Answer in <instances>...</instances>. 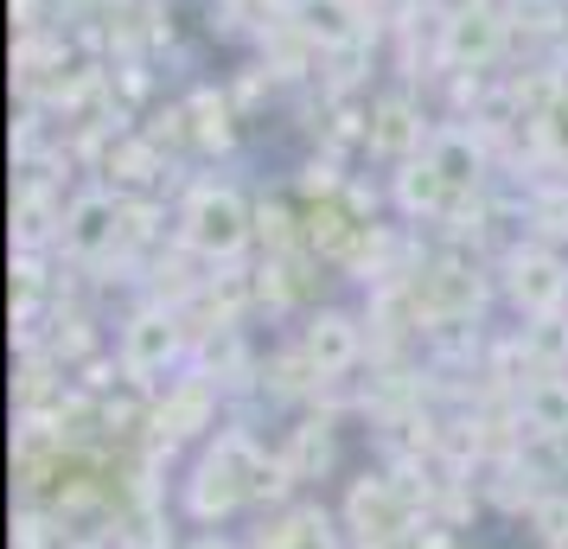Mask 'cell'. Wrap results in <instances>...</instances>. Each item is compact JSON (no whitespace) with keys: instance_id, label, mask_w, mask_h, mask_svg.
<instances>
[{"instance_id":"8","label":"cell","mask_w":568,"mask_h":549,"mask_svg":"<svg viewBox=\"0 0 568 549\" xmlns=\"http://www.w3.org/2000/svg\"><path fill=\"white\" fill-rule=\"evenodd\" d=\"M440 52H447V71H491L498 58L511 52V13H498L486 0L473 13L440 20Z\"/></svg>"},{"instance_id":"3","label":"cell","mask_w":568,"mask_h":549,"mask_svg":"<svg viewBox=\"0 0 568 549\" xmlns=\"http://www.w3.org/2000/svg\"><path fill=\"white\" fill-rule=\"evenodd\" d=\"M338 518L352 530V549H403L415 530H422L415 511H409V492L396 486V472H358V479L345 486Z\"/></svg>"},{"instance_id":"15","label":"cell","mask_w":568,"mask_h":549,"mask_svg":"<svg viewBox=\"0 0 568 549\" xmlns=\"http://www.w3.org/2000/svg\"><path fill=\"white\" fill-rule=\"evenodd\" d=\"M422 154L435 160V173L454 192H479L486 185V141L473 129H440V134H428V148Z\"/></svg>"},{"instance_id":"18","label":"cell","mask_w":568,"mask_h":549,"mask_svg":"<svg viewBox=\"0 0 568 549\" xmlns=\"http://www.w3.org/2000/svg\"><path fill=\"white\" fill-rule=\"evenodd\" d=\"M103 173L115 180V192H148V185L166 173V154H160L148 134H115V148H109Z\"/></svg>"},{"instance_id":"23","label":"cell","mask_w":568,"mask_h":549,"mask_svg":"<svg viewBox=\"0 0 568 549\" xmlns=\"http://www.w3.org/2000/svg\"><path fill=\"white\" fill-rule=\"evenodd\" d=\"M524 523L542 537V549H568V492H556V486H549V492L530 505V518H524Z\"/></svg>"},{"instance_id":"10","label":"cell","mask_w":568,"mask_h":549,"mask_svg":"<svg viewBox=\"0 0 568 549\" xmlns=\"http://www.w3.org/2000/svg\"><path fill=\"white\" fill-rule=\"evenodd\" d=\"M294 20L313 32L320 52H345L358 39H377V20L364 0H294Z\"/></svg>"},{"instance_id":"24","label":"cell","mask_w":568,"mask_h":549,"mask_svg":"<svg viewBox=\"0 0 568 549\" xmlns=\"http://www.w3.org/2000/svg\"><path fill=\"white\" fill-rule=\"evenodd\" d=\"M301 192H307V199H338V192H345V180H338V160H307Z\"/></svg>"},{"instance_id":"22","label":"cell","mask_w":568,"mask_h":549,"mask_svg":"<svg viewBox=\"0 0 568 549\" xmlns=\"http://www.w3.org/2000/svg\"><path fill=\"white\" fill-rule=\"evenodd\" d=\"M160 236V205L148 199V192H122V250H148Z\"/></svg>"},{"instance_id":"1","label":"cell","mask_w":568,"mask_h":549,"mask_svg":"<svg viewBox=\"0 0 568 549\" xmlns=\"http://www.w3.org/2000/svg\"><path fill=\"white\" fill-rule=\"evenodd\" d=\"M262 467H268V454H262V441L250 428H236V421L217 428V441L199 454V467L185 472V511L199 523H217L231 511H243V505H256Z\"/></svg>"},{"instance_id":"21","label":"cell","mask_w":568,"mask_h":549,"mask_svg":"<svg viewBox=\"0 0 568 549\" xmlns=\"http://www.w3.org/2000/svg\"><path fill=\"white\" fill-rule=\"evenodd\" d=\"M45 352H52L58 365H90V352H97V326H90V314H78V307H71V314H58L52 319V345H45Z\"/></svg>"},{"instance_id":"9","label":"cell","mask_w":568,"mask_h":549,"mask_svg":"<svg viewBox=\"0 0 568 549\" xmlns=\"http://www.w3.org/2000/svg\"><path fill=\"white\" fill-rule=\"evenodd\" d=\"M301 345L320 365V377H352L364 358V319L345 314V307H320V314L301 326Z\"/></svg>"},{"instance_id":"26","label":"cell","mask_w":568,"mask_h":549,"mask_svg":"<svg viewBox=\"0 0 568 549\" xmlns=\"http://www.w3.org/2000/svg\"><path fill=\"white\" fill-rule=\"evenodd\" d=\"M185 549H236V543H224V537H199V543H185Z\"/></svg>"},{"instance_id":"14","label":"cell","mask_w":568,"mask_h":549,"mask_svg":"<svg viewBox=\"0 0 568 549\" xmlns=\"http://www.w3.org/2000/svg\"><path fill=\"white\" fill-rule=\"evenodd\" d=\"M389 192H396V211H403L409 224H422V217H447V205L460 199V192H454V185H447V180L435 173V160H428V154L403 160Z\"/></svg>"},{"instance_id":"2","label":"cell","mask_w":568,"mask_h":549,"mask_svg":"<svg viewBox=\"0 0 568 549\" xmlns=\"http://www.w3.org/2000/svg\"><path fill=\"white\" fill-rule=\"evenodd\" d=\"M180 243H192L205 262H236L256 243V205H243L231 185H192L180 205Z\"/></svg>"},{"instance_id":"12","label":"cell","mask_w":568,"mask_h":549,"mask_svg":"<svg viewBox=\"0 0 568 549\" xmlns=\"http://www.w3.org/2000/svg\"><path fill=\"white\" fill-rule=\"evenodd\" d=\"M371 154L384 160H415L422 148H428V122H422V109L409 103V96H384V103H371V141H364Z\"/></svg>"},{"instance_id":"4","label":"cell","mask_w":568,"mask_h":549,"mask_svg":"<svg viewBox=\"0 0 568 549\" xmlns=\"http://www.w3.org/2000/svg\"><path fill=\"white\" fill-rule=\"evenodd\" d=\"M185 319L173 314V307H134L129 319H122V345H115V370L129 377L134 390H154L160 370H173V358L185 352Z\"/></svg>"},{"instance_id":"27","label":"cell","mask_w":568,"mask_h":549,"mask_svg":"<svg viewBox=\"0 0 568 549\" xmlns=\"http://www.w3.org/2000/svg\"><path fill=\"white\" fill-rule=\"evenodd\" d=\"M364 7H377V0H364Z\"/></svg>"},{"instance_id":"5","label":"cell","mask_w":568,"mask_h":549,"mask_svg":"<svg viewBox=\"0 0 568 549\" xmlns=\"http://www.w3.org/2000/svg\"><path fill=\"white\" fill-rule=\"evenodd\" d=\"M58 250L83 268H97L122 250V192H103V185H83L64 199V231H58Z\"/></svg>"},{"instance_id":"7","label":"cell","mask_w":568,"mask_h":549,"mask_svg":"<svg viewBox=\"0 0 568 549\" xmlns=\"http://www.w3.org/2000/svg\"><path fill=\"white\" fill-rule=\"evenodd\" d=\"M217 403H224V384H217V377H205V370H192V377H173V384L154 396L148 435H160L166 447L199 441V435H211V428H217Z\"/></svg>"},{"instance_id":"19","label":"cell","mask_w":568,"mask_h":549,"mask_svg":"<svg viewBox=\"0 0 568 549\" xmlns=\"http://www.w3.org/2000/svg\"><path fill=\"white\" fill-rule=\"evenodd\" d=\"M115 549H173L166 505H122L115 511Z\"/></svg>"},{"instance_id":"16","label":"cell","mask_w":568,"mask_h":549,"mask_svg":"<svg viewBox=\"0 0 568 549\" xmlns=\"http://www.w3.org/2000/svg\"><path fill=\"white\" fill-rule=\"evenodd\" d=\"M517 416L530 428V441H568V370L530 377V384L517 390Z\"/></svg>"},{"instance_id":"20","label":"cell","mask_w":568,"mask_h":549,"mask_svg":"<svg viewBox=\"0 0 568 549\" xmlns=\"http://www.w3.org/2000/svg\"><path fill=\"white\" fill-rule=\"evenodd\" d=\"M256 243H262V256H294V250H307V243H301V211L282 205V199H262L256 205Z\"/></svg>"},{"instance_id":"6","label":"cell","mask_w":568,"mask_h":549,"mask_svg":"<svg viewBox=\"0 0 568 549\" xmlns=\"http://www.w3.org/2000/svg\"><path fill=\"white\" fill-rule=\"evenodd\" d=\"M505 301H511L524 319H542V314H562L568 307V262L549 250V243H517L505 250Z\"/></svg>"},{"instance_id":"25","label":"cell","mask_w":568,"mask_h":549,"mask_svg":"<svg viewBox=\"0 0 568 549\" xmlns=\"http://www.w3.org/2000/svg\"><path fill=\"white\" fill-rule=\"evenodd\" d=\"M415 7H428L435 20H454V13H473V7H486V0H415Z\"/></svg>"},{"instance_id":"17","label":"cell","mask_w":568,"mask_h":549,"mask_svg":"<svg viewBox=\"0 0 568 549\" xmlns=\"http://www.w3.org/2000/svg\"><path fill=\"white\" fill-rule=\"evenodd\" d=\"M185 122H192V148H199V154H224V148L236 141L243 109L231 103V90L205 83V90H192V96H185Z\"/></svg>"},{"instance_id":"13","label":"cell","mask_w":568,"mask_h":549,"mask_svg":"<svg viewBox=\"0 0 568 549\" xmlns=\"http://www.w3.org/2000/svg\"><path fill=\"white\" fill-rule=\"evenodd\" d=\"M358 231H364V217L345 205V192H338V199H307V205H301V243H307L313 256L345 262L352 243H358Z\"/></svg>"},{"instance_id":"11","label":"cell","mask_w":568,"mask_h":549,"mask_svg":"<svg viewBox=\"0 0 568 549\" xmlns=\"http://www.w3.org/2000/svg\"><path fill=\"white\" fill-rule=\"evenodd\" d=\"M282 454V467L294 472V486H313V479H326L338 460V416H320L313 409L301 428H287V441L275 447Z\"/></svg>"}]
</instances>
